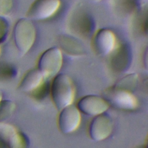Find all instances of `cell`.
Masks as SVG:
<instances>
[{
	"label": "cell",
	"mask_w": 148,
	"mask_h": 148,
	"mask_svg": "<svg viewBox=\"0 0 148 148\" xmlns=\"http://www.w3.org/2000/svg\"><path fill=\"white\" fill-rule=\"evenodd\" d=\"M53 102L58 110L72 105L75 94L72 79L66 74L58 73L53 77L50 84V92Z\"/></svg>",
	"instance_id": "obj_1"
},
{
	"label": "cell",
	"mask_w": 148,
	"mask_h": 148,
	"mask_svg": "<svg viewBox=\"0 0 148 148\" xmlns=\"http://www.w3.org/2000/svg\"><path fill=\"white\" fill-rule=\"evenodd\" d=\"M13 39L20 55L24 56L32 48L36 38V30L32 20L20 18L13 28Z\"/></svg>",
	"instance_id": "obj_2"
},
{
	"label": "cell",
	"mask_w": 148,
	"mask_h": 148,
	"mask_svg": "<svg viewBox=\"0 0 148 148\" xmlns=\"http://www.w3.org/2000/svg\"><path fill=\"white\" fill-rule=\"evenodd\" d=\"M63 64V55L58 47H53L45 50L39 57L38 69L45 79L49 80L59 73Z\"/></svg>",
	"instance_id": "obj_3"
},
{
	"label": "cell",
	"mask_w": 148,
	"mask_h": 148,
	"mask_svg": "<svg viewBox=\"0 0 148 148\" xmlns=\"http://www.w3.org/2000/svg\"><path fill=\"white\" fill-rule=\"evenodd\" d=\"M103 98L110 106L123 110L132 111L139 105L138 100L132 92L113 86L106 90Z\"/></svg>",
	"instance_id": "obj_4"
},
{
	"label": "cell",
	"mask_w": 148,
	"mask_h": 148,
	"mask_svg": "<svg viewBox=\"0 0 148 148\" xmlns=\"http://www.w3.org/2000/svg\"><path fill=\"white\" fill-rule=\"evenodd\" d=\"M61 6V0H35L28 8L26 16L32 21L45 20L54 16Z\"/></svg>",
	"instance_id": "obj_5"
},
{
	"label": "cell",
	"mask_w": 148,
	"mask_h": 148,
	"mask_svg": "<svg viewBox=\"0 0 148 148\" xmlns=\"http://www.w3.org/2000/svg\"><path fill=\"white\" fill-rule=\"evenodd\" d=\"M114 128L112 117L106 112L95 116L89 125V135L96 142L105 140L109 137Z\"/></svg>",
	"instance_id": "obj_6"
},
{
	"label": "cell",
	"mask_w": 148,
	"mask_h": 148,
	"mask_svg": "<svg viewBox=\"0 0 148 148\" xmlns=\"http://www.w3.org/2000/svg\"><path fill=\"white\" fill-rule=\"evenodd\" d=\"M0 138L7 148H29L30 146L28 136L9 124L0 123Z\"/></svg>",
	"instance_id": "obj_7"
},
{
	"label": "cell",
	"mask_w": 148,
	"mask_h": 148,
	"mask_svg": "<svg viewBox=\"0 0 148 148\" xmlns=\"http://www.w3.org/2000/svg\"><path fill=\"white\" fill-rule=\"evenodd\" d=\"M82 120L80 112L77 106L70 105L60 110L58 117V125L64 134H71L77 130Z\"/></svg>",
	"instance_id": "obj_8"
},
{
	"label": "cell",
	"mask_w": 148,
	"mask_h": 148,
	"mask_svg": "<svg viewBox=\"0 0 148 148\" xmlns=\"http://www.w3.org/2000/svg\"><path fill=\"white\" fill-rule=\"evenodd\" d=\"M110 106L103 97L97 95H86L80 99L77 103V108L80 113L94 117L105 113Z\"/></svg>",
	"instance_id": "obj_9"
},
{
	"label": "cell",
	"mask_w": 148,
	"mask_h": 148,
	"mask_svg": "<svg viewBox=\"0 0 148 148\" xmlns=\"http://www.w3.org/2000/svg\"><path fill=\"white\" fill-rule=\"evenodd\" d=\"M116 35L109 29H100L94 36L92 46L95 52L99 56H105L111 54L116 49Z\"/></svg>",
	"instance_id": "obj_10"
},
{
	"label": "cell",
	"mask_w": 148,
	"mask_h": 148,
	"mask_svg": "<svg viewBox=\"0 0 148 148\" xmlns=\"http://www.w3.org/2000/svg\"><path fill=\"white\" fill-rule=\"evenodd\" d=\"M110 58V65L116 72H124L131 66L132 61V54L130 47L123 44L115 49Z\"/></svg>",
	"instance_id": "obj_11"
},
{
	"label": "cell",
	"mask_w": 148,
	"mask_h": 148,
	"mask_svg": "<svg viewBox=\"0 0 148 148\" xmlns=\"http://www.w3.org/2000/svg\"><path fill=\"white\" fill-rule=\"evenodd\" d=\"M46 80L38 69H33L28 71L19 85L18 89L24 92L32 93L38 89Z\"/></svg>",
	"instance_id": "obj_12"
},
{
	"label": "cell",
	"mask_w": 148,
	"mask_h": 148,
	"mask_svg": "<svg viewBox=\"0 0 148 148\" xmlns=\"http://www.w3.org/2000/svg\"><path fill=\"white\" fill-rule=\"evenodd\" d=\"M60 49L69 56L79 57L84 54L85 50L82 44L75 38L68 35H61L58 38Z\"/></svg>",
	"instance_id": "obj_13"
},
{
	"label": "cell",
	"mask_w": 148,
	"mask_h": 148,
	"mask_svg": "<svg viewBox=\"0 0 148 148\" xmlns=\"http://www.w3.org/2000/svg\"><path fill=\"white\" fill-rule=\"evenodd\" d=\"M75 23V28L83 35H89L94 30V23L92 18L85 13H81L76 17Z\"/></svg>",
	"instance_id": "obj_14"
},
{
	"label": "cell",
	"mask_w": 148,
	"mask_h": 148,
	"mask_svg": "<svg viewBox=\"0 0 148 148\" xmlns=\"http://www.w3.org/2000/svg\"><path fill=\"white\" fill-rule=\"evenodd\" d=\"M138 82V75L136 73H130L117 80L113 86L133 92L137 87Z\"/></svg>",
	"instance_id": "obj_15"
},
{
	"label": "cell",
	"mask_w": 148,
	"mask_h": 148,
	"mask_svg": "<svg viewBox=\"0 0 148 148\" xmlns=\"http://www.w3.org/2000/svg\"><path fill=\"white\" fill-rule=\"evenodd\" d=\"M16 109L15 103L10 100H2L0 102V123L9 118Z\"/></svg>",
	"instance_id": "obj_16"
},
{
	"label": "cell",
	"mask_w": 148,
	"mask_h": 148,
	"mask_svg": "<svg viewBox=\"0 0 148 148\" xmlns=\"http://www.w3.org/2000/svg\"><path fill=\"white\" fill-rule=\"evenodd\" d=\"M17 74L16 69L6 63H0V80H8L14 77Z\"/></svg>",
	"instance_id": "obj_17"
},
{
	"label": "cell",
	"mask_w": 148,
	"mask_h": 148,
	"mask_svg": "<svg viewBox=\"0 0 148 148\" xmlns=\"http://www.w3.org/2000/svg\"><path fill=\"white\" fill-rule=\"evenodd\" d=\"M49 80H46L35 91L31 93L32 96L36 100L40 101L45 99L50 92V83Z\"/></svg>",
	"instance_id": "obj_18"
},
{
	"label": "cell",
	"mask_w": 148,
	"mask_h": 148,
	"mask_svg": "<svg viewBox=\"0 0 148 148\" xmlns=\"http://www.w3.org/2000/svg\"><path fill=\"white\" fill-rule=\"evenodd\" d=\"M9 31V23L3 17L0 16V43L4 41Z\"/></svg>",
	"instance_id": "obj_19"
},
{
	"label": "cell",
	"mask_w": 148,
	"mask_h": 148,
	"mask_svg": "<svg viewBox=\"0 0 148 148\" xmlns=\"http://www.w3.org/2000/svg\"><path fill=\"white\" fill-rule=\"evenodd\" d=\"M13 6V0H0V14L6 15L10 13Z\"/></svg>",
	"instance_id": "obj_20"
},
{
	"label": "cell",
	"mask_w": 148,
	"mask_h": 148,
	"mask_svg": "<svg viewBox=\"0 0 148 148\" xmlns=\"http://www.w3.org/2000/svg\"><path fill=\"white\" fill-rule=\"evenodd\" d=\"M0 148H7L5 142L0 138Z\"/></svg>",
	"instance_id": "obj_21"
},
{
	"label": "cell",
	"mask_w": 148,
	"mask_h": 148,
	"mask_svg": "<svg viewBox=\"0 0 148 148\" xmlns=\"http://www.w3.org/2000/svg\"><path fill=\"white\" fill-rule=\"evenodd\" d=\"M135 148H147V147L146 145H141L136 146Z\"/></svg>",
	"instance_id": "obj_22"
},
{
	"label": "cell",
	"mask_w": 148,
	"mask_h": 148,
	"mask_svg": "<svg viewBox=\"0 0 148 148\" xmlns=\"http://www.w3.org/2000/svg\"><path fill=\"white\" fill-rule=\"evenodd\" d=\"M2 95L1 92L0 91V102H1V101H2Z\"/></svg>",
	"instance_id": "obj_23"
},
{
	"label": "cell",
	"mask_w": 148,
	"mask_h": 148,
	"mask_svg": "<svg viewBox=\"0 0 148 148\" xmlns=\"http://www.w3.org/2000/svg\"><path fill=\"white\" fill-rule=\"evenodd\" d=\"M93 2H101L102 0H92Z\"/></svg>",
	"instance_id": "obj_24"
},
{
	"label": "cell",
	"mask_w": 148,
	"mask_h": 148,
	"mask_svg": "<svg viewBox=\"0 0 148 148\" xmlns=\"http://www.w3.org/2000/svg\"><path fill=\"white\" fill-rule=\"evenodd\" d=\"M0 53H1V49H0Z\"/></svg>",
	"instance_id": "obj_25"
}]
</instances>
